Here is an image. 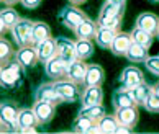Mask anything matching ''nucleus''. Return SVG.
<instances>
[{
    "label": "nucleus",
    "instance_id": "f257e3e1",
    "mask_svg": "<svg viewBox=\"0 0 159 134\" xmlns=\"http://www.w3.org/2000/svg\"><path fill=\"white\" fill-rule=\"evenodd\" d=\"M21 75H23L21 66L15 59H11L10 62L2 66V71H0V87L7 90L15 89L21 82Z\"/></svg>",
    "mask_w": 159,
    "mask_h": 134
},
{
    "label": "nucleus",
    "instance_id": "f03ea898",
    "mask_svg": "<svg viewBox=\"0 0 159 134\" xmlns=\"http://www.w3.org/2000/svg\"><path fill=\"white\" fill-rule=\"evenodd\" d=\"M10 31L13 34V39L18 48L33 44V21L31 20L20 18Z\"/></svg>",
    "mask_w": 159,
    "mask_h": 134
},
{
    "label": "nucleus",
    "instance_id": "7ed1b4c3",
    "mask_svg": "<svg viewBox=\"0 0 159 134\" xmlns=\"http://www.w3.org/2000/svg\"><path fill=\"white\" fill-rule=\"evenodd\" d=\"M56 85V89L57 92H59V95L62 97V100L66 102V103H75V102H79L80 100V89L77 84H74L72 80H69V79H59V80H52Z\"/></svg>",
    "mask_w": 159,
    "mask_h": 134
},
{
    "label": "nucleus",
    "instance_id": "20e7f679",
    "mask_svg": "<svg viewBox=\"0 0 159 134\" xmlns=\"http://www.w3.org/2000/svg\"><path fill=\"white\" fill-rule=\"evenodd\" d=\"M13 59L21 66L23 71H28V69H33L38 61V52H36V46L30 44V46H21L15 51V57Z\"/></svg>",
    "mask_w": 159,
    "mask_h": 134
},
{
    "label": "nucleus",
    "instance_id": "39448f33",
    "mask_svg": "<svg viewBox=\"0 0 159 134\" xmlns=\"http://www.w3.org/2000/svg\"><path fill=\"white\" fill-rule=\"evenodd\" d=\"M87 18V15L82 11L80 8H77V5H72V7H64L61 11H59V20L61 23L66 28H69V30H75L77 28V25L80 21H84Z\"/></svg>",
    "mask_w": 159,
    "mask_h": 134
},
{
    "label": "nucleus",
    "instance_id": "423d86ee",
    "mask_svg": "<svg viewBox=\"0 0 159 134\" xmlns=\"http://www.w3.org/2000/svg\"><path fill=\"white\" fill-rule=\"evenodd\" d=\"M16 115L18 110L11 102H0V123L7 131H15L18 129L16 126Z\"/></svg>",
    "mask_w": 159,
    "mask_h": 134
},
{
    "label": "nucleus",
    "instance_id": "0eeeda50",
    "mask_svg": "<svg viewBox=\"0 0 159 134\" xmlns=\"http://www.w3.org/2000/svg\"><path fill=\"white\" fill-rule=\"evenodd\" d=\"M34 100H43V102H49L52 105H61L64 103L62 97L59 95V92H57L54 82H49V84H41L36 92H34Z\"/></svg>",
    "mask_w": 159,
    "mask_h": 134
},
{
    "label": "nucleus",
    "instance_id": "6e6552de",
    "mask_svg": "<svg viewBox=\"0 0 159 134\" xmlns=\"http://www.w3.org/2000/svg\"><path fill=\"white\" fill-rule=\"evenodd\" d=\"M67 64L69 62L64 61L59 54H56L54 57H51V59L44 64V72L51 80L64 79L66 77V71H67Z\"/></svg>",
    "mask_w": 159,
    "mask_h": 134
},
{
    "label": "nucleus",
    "instance_id": "1a4fd4ad",
    "mask_svg": "<svg viewBox=\"0 0 159 134\" xmlns=\"http://www.w3.org/2000/svg\"><path fill=\"white\" fill-rule=\"evenodd\" d=\"M143 82H146L143 71L138 69L136 66H128V67L123 69L121 74H120V84H121V87H125V89H131V87H136Z\"/></svg>",
    "mask_w": 159,
    "mask_h": 134
},
{
    "label": "nucleus",
    "instance_id": "9d476101",
    "mask_svg": "<svg viewBox=\"0 0 159 134\" xmlns=\"http://www.w3.org/2000/svg\"><path fill=\"white\" fill-rule=\"evenodd\" d=\"M33 111L38 118L39 124H48L49 121L56 116V105H52L49 102H43V100H36L33 103Z\"/></svg>",
    "mask_w": 159,
    "mask_h": 134
},
{
    "label": "nucleus",
    "instance_id": "9b49d317",
    "mask_svg": "<svg viewBox=\"0 0 159 134\" xmlns=\"http://www.w3.org/2000/svg\"><path fill=\"white\" fill-rule=\"evenodd\" d=\"M85 74H87V64L82 59H75L72 62L67 64V71H66V79L72 80L77 85H84L85 80Z\"/></svg>",
    "mask_w": 159,
    "mask_h": 134
},
{
    "label": "nucleus",
    "instance_id": "f8f14e48",
    "mask_svg": "<svg viewBox=\"0 0 159 134\" xmlns=\"http://www.w3.org/2000/svg\"><path fill=\"white\" fill-rule=\"evenodd\" d=\"M34 46H36V52H38V61L41 64H46L51 57H54L57 54V43H56V38L52 36Z\"/></svg>",
    "mask_w": 159,
    "mask_h": 134
},
{
    "label": "nucleus",
    "instance_id": "ddd939ff",
    "mask_svg": "<svg viewBox=\"0 0 159 134\" xmlns=\"http://www.w3.org/2000/svg\"><path fill=\"white\" fill-rule=\"evenodd\" d=\"M103 100V90L102 85H87L80 93L82 106H90V105H98Z\"/></svg>",
    "mask_w": 159,
    "mask_h": 134
},
{
    "label": "nucleus",
    "instance_id": "4468645a",
    "mask_svg": "<svg viewBox=\"0 0 159 134\" xmlns=\"http://www.w3.org/2000/svg\"><path fill=\"white\" fill-rule=\"evenodd\" d=\"M115 116H116V119H118V124L128 126V128H134L138 124V119H139V113H138L136 105L115 110Z\"/></svg>",
    "mask_w": 159,
    "mask_h": 134
},
{
    "label": "nucleus",
    "instance_id": "2eb2a0df",
    "mask_svg": "<svg viewBox=\"0 0 159 134\" xmlns=\"http://www.w3.org/2000/svg\"><path fill=\"white\" fill-rule=\"evenodd\" d=\"M72 131L77 134H93V132H100L98 131V124L95 119L89 118L85 115H77V118L72 123Z\"/></svg>",
    "mask_w": 159,
    "mask_h": 134
},
{
    "label": "nucleus",
    "instance_id": "dca6fc26",
    "mask_svg": "<svg viewBox=\"0 0 159 134\" xmlns=\"http://www.w3.org/2000/svg\"><path fill=\"white\" fill-rule=\"evenodd\" d=\"M133 39H131V34L129 33H123V31H118L115 34L113 41L110 44V51L113 56H125L128 48L131 46Z\"/></svg>",
    "mask_w": 159,
    "mask_h": 134
},
{
    "label": "nucleus",
    "instance_id": "f3484780",
    "mask_svg": "<svg viewBox=\"0 0 159 134\" xmlns=\"http://www.w3.org/2000/svg\"><path fill=\"white\" fill-rule=\"evenodd\" d=\"M136 26L143 28L148 33L151 34H157V30H159V16L151 13V11H144V13H139L138 18H136Z\"/></svg>",
    "mask_w": 159,
    "mask_h": 134
},
{
    "label": "nucleus",
    "instance_id": "a211bd4d",
    "mask_svg": "<svg viewBox=\"0 0 159 134\" xmlns=\"http://www.w3.org/2000/svg\"><path fill=\"white\" fill-rule=\"evenodd\" d=\"M56 43H57V54H59L66 62H72V61L77 59L74 41H70L67 38H56Z\"/></svg>",
    "mask_w": 159,
    "mask_h": 134
},
{
    "label": "nucleus",
    "instance_id": "6ab92c4d",
    "mask_svg": "<svg viewBox=\"0 0 159 134\" xmlns=\"http://www.w3.org/2000/svg\"><path fill=\"white\" fill-rule=\"evenodd\" d=\"M105 80V71L98 64H89L87 66V74L84 80V87L87 85H102Z\"/></svg>",
    "mask_w": 159,
    "mask_h": 134
},
{
    "label": "nucleus",
    "instance_id": "aec40b11",
    "mask_svg": "<svg viewBox=\"0 0 159 134\" xmlns=\"http://www.w3.org/2000/svg\"><path fill=\"white\" fill-rule=\"evenodd\" d=\"M97 20L93 21L90 20L89 16L84 20V21H80L77 28L74 30L75 33V36H77L79 39H93V36H95V31H97Z\"/></svg>",
    "mask_w": 159,
    "mask_h": 134
},
{
    "label": "nucleus",
    "instance_id": "412c9836",
    "mask_svg": "<svg viewBox=\"0 0 159 134\" xmlns=\"http://www.w3.org/2000/svg\"><path fill=\"white\" fill-rule=\"evenodd\" d=\"M38 118L36 115H34L33 108H21L18 110V115H16V126H18V129H16V132H18L20 129H23V128H30V126H38Z\"/></svg>",
    "mask_w": 159,
    "mask_h": 134
},
{
    "label": "nucleus",
    "instance_id": "4be33fe9",
    "mask_svg": "<svg viewBox=\"0 0 159 134\" xmlns=\"http://www.w3.org/2000/svg\"><path fill=\"white\" fill-rule=\"evenodd\" d=\"M116 33H118V31L110 30V28L97 26V31H95L93 39H95L97 46H100L102 49H110V44H111V41H113V38H115Z\"/></svg>",
    "mask_w": 159,
    "mask_h": 134
},
{
    "label": "nucleus",
    "instance_id": "5701e85b",
    "mask_svg": "<svg viewBox=\"0 0 159 134\" xmlns=\"http://www.w3.org/2000/svg\"><path fill=\"white\" fill-rule=\"evenodd\" d=\"M129 90V95L133 97V102L136 106H143L144 102L148 100V97H149V93L152 92V87L148 85L146 82L143 84H139L136 87H131V89H128Z\"/></svg>",
    "mask_w": 159,
    "mask_h": 134
},
{
    "label": "nucleus",
    "instance_id": "b1692460",
    "mask_svg": "<svg viewBox=\"0 0 159 134\" xmlns=\"http://www.w3.org/2000/svg\"><path fill=\"white\" fill-rule=\"evenodd\" d=\"M125 57H126L129 62H133V64H141V62L144 64L149 56H148V49H146L144 46L136 44V43H131V46L128 48Z\"/></svg>",
    "mask_w": 159,
    "mask_h": 134
},
{
    "label": "nucleus",
    "instance_id": "393cba45",
    "mask_svg": "<svg viewBox=\"0 0 159 134\" xmlns=\"http://www.w3.org/2000/svg\"><path fill=\"white\" fill-rule=\"evenodd\" d=\"M111 102H113V106L115 110L118 108H126V106H133L134 102H133V97L129 95V90L128 89H116L113 92V97H111Z\"/></svg>",
    "mask_w": 159,
    "mask_h": 134
},
{
    "label": "nucleus",
    "instance_id": "a878e982",
    "mask_svg": "<svg viewBox=\"0 0 159 134\" xmlns=\"http://www.w3.org/2000/svg\"><path fill=\"white\" fill-rule=\"evenodd\" d=\"M129 34H131L133 43L144 46L146 49H149L151 44H152V41H154V34L148 33L146 30H143V28H139V26H136V25H134V28L131 30V33H129Z\"/></svg>",
    "mask_w": 159,
    "mask_h": 134
},
{
    "label": "nucleus",
    "instance_id": "bb28decb",
    "mask_svg": "<svg viewBox=\"0 0 159 134\" xmlns=\"http://www.w3.org/2000/svg\"><path fill=\"white\" fill-rule=\"evenodd\" d=\"M75 43V56L77 59H82V61H87L93 56V43L92 39H79Z\"/></svg>",
    "mask_w": 159,
    "mask_h": 134
},
{
    "label": "nucleus",
    "instance_id": "cd10ccee",
    "mask_svg": "<svg viewBox=\"0 0 159 134\" xmlns=\"http://www.w3.org/2000/svg\"><path fill=\"white\" fill-rule=\"evenodd\" d=\"M51 38V28L44 21H33V44Z\"/></svg>",
    "mask_w": 159,
    "mask_h": 134
},
{
    "label": "nucleus",
    "instance_id": "c85d7f7f",
    "mask_svg": "<svg viewBox=\"0 0 159 134\" xmlns=\"http://www.w3.org/2000/svg\"><path fill=\"white\" fill-rule=\"evenodd\" d=\"M120 13H125V5H115V3L105 2V3L102 5V8H100V13H98L97 21H102V20L111 18V16L120 15Z\"/></svg>",
    "mask_w": 159,
    "mask_h": 134
},
{
    "label": "nucleus",
    "instance_id": "c756f323",
    "mask_svg": "<svg viewBox=\"0 0 159 134\" xmlns=\"http://www.w3.org/2000/svg\"><path fill=\"white\" fill-rule=\"evenodd\" d=\"M97 124H98V131L100 132L111 134V132L116 131V128H118V119H116L115 113L113 115H105V116H102V118L97 121Z\"/></svg>",
    "mask_w": 159,
    "mask_h": 134
},
{
    "label": "nucleus",
    "instance_id": "7c9ffc66",
    "mask_svg": "<svg viewBox=\"0 0 159 134\" xmlns=\"http://www.w3.org/2000/svg\"><path fill=\"white\" fill-rule=\"evenodd\" d=\"M15 57V49L8 39H5L3 36H0V64H7Z\"/></svg>",
    "mask_w": 159,
    "mask_h": 134
},
{
    "label": "nucleus",
    "instance_id": "2f4dec72",
    "mask_svg": "<svg viewBox=\"0 0 159 134\" xmlns=\"http://www.w3.org/2000/svg\"><path fill=\"white\" fill-rule=\"evenodd\" d=\"M79 115H85V116H89V118L98 121L102 116L107 115V110H105V106L102 103H98V105H90V106H82L79 110Z\"/></svg>",
    "mask_w": 159,
    "mask_h": 134
},
{
    "label": "nucleus",
    "instance_id": "473e14b6",
    "mask_svg": "<svg viewBox=\"0 0 159 134\" xmlns=\"http://www.w3.org/2000/svg\"><path fill=\"white\" fill-rule=\"evenodd\" d=\"M0 15H2V18H3V21H5V25L8 26V30H11V28L15 26V23L20 20L18 11H16L15 8H11V7H7V8L0 10Z\"/></svg>",
    "mask_w": 159,
    "mask_h": 134
},
{
    "label": "nucleus",
    "instance_id": "72a5a7b5",
    "mask_svg": "<svg viewBox=\"0 0 159 134\" xmlns=\"http://www.w3.org/2000/svg\"><path fill=\"white\" fill-rule=\"evenodd\" d=\"M123 15H125V13H120V15L111 16V18L102 20V21H97V25H98V26L110 28V30H115V31H120V26H121V21H123Z\"/></svg>",
    "mask_w": 159,
    "mask_h": 134
},
{
    "label": "nucleus",
    "instance_id": "f704fd0d",
    "mask_svg": "<svg viewBox=\"0 0 159 134\" xmlns=\"http://www.w3.org/2000/svg\"><path fill=\"white\" fill-rule=\"evenodd\" d=\"M143 106H144L146 111H149V113H159V97L156 95L154 92H151L148 100L144 102Z\"/></svg>",
    "mask_w": 159,
    "mask_h": 134
},
{
    "label": "nucleus",
    "instance_id": "c9c22d12",
    "mask_svg": "<svg viewBox=\"0 0 159 134\" xmlns=\"http://www.w3.org/2000/svg\"><path fill=\"white\" fill-rule=\"evenodd\" d=\"M144 64H146V69H148L152 75H157V77H159V54L149 56Z\"/></svg>",
    "mask_w": 159,
    "mask_h": 134
},
{
    "label": "nucleus",
    "instance_id": "e433bc0d",
    "mask_svg": "<svg viewBox=\"0 0 159 134\" xmlns=\"http://www.w3.org/2000/svg\"><path fill=\"white\" fill-rule=\"evenodd\" d=\"M20 2H21V5H23L25 8H28V10H34V8H38V7H39L43 0H20Z\"/></svg>",
    "mask_w": 159,
    "mask_h": 134
},
{
    "label": "nucleus",
    "instance_id": "4c0bfd02",
    "mask_svg": "<svg viewBox=\"0 0 159 134\" xmlns=\"http://www.w3.org/2000/svg\"><path fill=\"white\" fill-rule=\"evenodd\" d=\"M116 134H128V132H131V128H128V126H123V124H118V128H116Z\"/></svg>",
    "mask_w": 159,
    "mask_h": 134
},
{
    "label": "nucleus",
    "instance_id": "58836bf2",
    "mask_svg": "<svg viewBox=\"0 0 159 134\" xmlns=\"http://www.w3.org/2000/svg\"><path fill=\"white\" fill-rule=\"evenodd\" d=\"M8 31V26L5 25V21H3V18H2V15H0V36H3L5 33Z\"/></svg>",
    "mask_w": 159,
    "mask_h": 134
},
{
    "label": "nucleus",
    "instance_id": "ea45409f",
    "mask_svg": "<svg viewBox=\"0 0 159 134\" xmlns=\"http://www.w3.org/2000/svg\"><path fill=\"white\" fill-rule=\"evenodd\" d=\"M20 0H3V3L7 5V7H13V5H16Z\"/></svg>",
    "mask_w": 159,
    "mask_h": 134
},
{
    "label": "nucleus",
    "instance_id": "a19ab883",
    "mask_svg": "<svg viewBox=\"0 0 159 134\" xmlns=\"http://www.w3.org/2000/svg\"><path fill=\"white\" fill-rule=\"evenodd\" d=\"M105 2H110V3H115V5H125L126 0H105Z\"/></svg>",
    "mask_w": 159,
    "mask_h": 134
},
{
    "label": "nucleus",
    "instance_id": "79ce46f5",
    "mask_svg": "<svg viewBox=\"0 0 159 134\" xmlns=\"http://www.w3.org/2000/svg\"><path fill=\"white\" fill-rule=\"evenodd\" d=\"M69 2L72 3V5H82V3H85L87 0H69Z\"/></svg>",
    "mask_w": 159,
    "mask_h": 134
},
{
    "label": "nucleus",
    "instance_id": "37998d69",
    "mask_svg": "<svg viewBox=\"0 0 159 134\" xmlns=\"http://www.w3.org/2000/svg\"><path fill=\"white\" fill-rule=\"evenodd\" d=\"M152 92H154V93H156V95L159 97V82H157L156 85H152Z\"/></svg>",
    "mask_w": 159,
    "mask_h": 134
},
{
    "label": "nucleus",
    "instance_id": "c03bdc74",
    "mask_svg": "<svg viewBox=\"0 0 159 134\" xmlns=\"http://www.w3.org/2000/svg\"><path fill=\"white\" fill-rule=\"evenodd\" d=\"M0 132H7V129L3 128V124H2V123H0Z\"/></svg>",
    "mask_w": 159,
    "mask_h": 134
},
{
    "label": "nucleus",
    "instance_id": "a18cd8bd",
    "mask_svg": "<svg viewBox=\"0 0 159 134\" xmlns=\"http://www.w3.org/2000/svg\"><path fill=\"white\" fill-rule=\"evenodd\" d=\"M151 3H159V0H149Z\"/></svg>",
    "mask_w": 159,
    "mask_h": 134
},
{
    "label": "nucleus",
    "instance_id": "49530a36",
    "mask_svg": "<svg viewBox=\"0 0 159 134\" xmlns=\"http://www.w3.org/2000/svg\"><path fill=\"white\" fill-rule=\"evenodd\" d=\"M156 36H157V38H159V30H157V34H156Z\"/></svg>",
    "mask_w": 159,
    "mask_h": 134
},
{
    "label": "nucleus",
    "instance_id": "de8ad7c7",
    "mask_svg": "<svg viewBox=\"0 0 159 134\" xmlns=\"http://www.w3.org/2000/svg\"><path fill=\"white\" fill-rule=\"evenodd\" d=\"M0 71H2V64H0Z\"/></svg>",
    "mask_w": 159,
    "mask_h": 134
},
{
    "label": "nucleus",
    "instance_id": "09e8293b",
    "mask_svg": "<svg viewBox=\"0 0 159 134\" xmlns=\"http://www.w3.org/2000/svg\"><path fill=\"white\" fill-rule=\"evenodd\" d=\"M0 2H3V0H0Z\"/></svg>",
    "mask_w": 159,
    "mask_h": 134
}]
</instances>
